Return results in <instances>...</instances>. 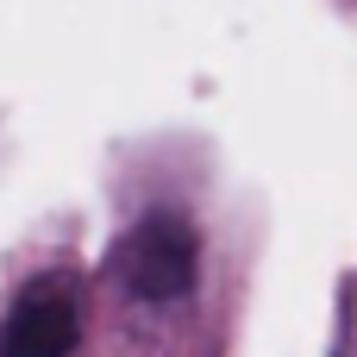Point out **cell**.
<instances>
[{
    "instance_id": "6da1fadb",
    "label": "cell",
    "mask_w": 357,
    "mask_h": 357,
    "mask_svg": "<svg viewBox=\"0 0 357 357\" xmlns=\"http://www.w3.org/2000/svg\"><path fill=\"white\" fill-rule=\"evenodd\" d=\"M113 270H119L126 295H138V301H182L195 289V270H201V238L182 213L157 207L119 238Z\"/></svg>"
},
{
    "instance_id": "7a4b0ae2",
    "label": "cell",
    "mask_w": 357,
    "mask_h": 357,
    "mask_svg": "<svg viewBox=\"0 0 357 357\" xmlns=\"http://www.w3.org/2000/svg\"><path fill=\"white\" fill-rule=\"evenodd\" d=\"M82 339V314L63 289H38L0 326V357H69Z\"/></svg>"
}]
</instances>
